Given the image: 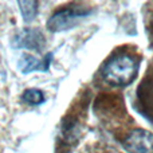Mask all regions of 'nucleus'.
<instances>
[{
    "instance_id": "obj_1",
    "label": "nucleus",
    "mask_w": 153,
    "mask_h": 153,
    "mask_svg": "<svg viewBox=\"0 0 153 153\" xmlns=\"http://www.w3.org/2000/svg\"><path fill=\"white\" fill-rule=\"evenodd\" d=\"M140 62L129 54H118L110 58L102 67V78L113 86H126L138 74Z\"/></svg>"
},
{
    "instance_id": "obj_2",
    "label": "nucleus",
    "mask_w": 153,
    "mask_h": 153,
    "mask_svg": "<svg viewBox=\"0 0 153 153\" xmlns=\"http://www.w3.org/2000/svg\"><path fill=\"white\" fill-rule=\"evenodd\" d=\"M91 11L89 8L83 7H66L61 8V10L55 11L53 15L50 16V19L47 20V30L51 32H61L70 30L78 23L79 20H82L83 18H86Z\"/></svg>"
},
{
    "instance_id": "obj_3",
    "label": "nucleus",
    "mask_w": 153,
    "mask_h": 153,
    "mask_svg": "<svg viewBox=\"0 0 153 153\" xmlns=\"http://www.w3.org/2000/svg\"><path fill=\"white\" fill-rule=\"evenodd\" d=\"M129 153H153V133L145 129H134L124 141Z\"/></svg>"
},
{
    "instance_id": "obj_4",
    "label": "nucleus",
    "mask_w": 153,
    "mask_h": 153,
    "mask_svg": "<svg viewBox=\"0 0 153 153\" xmlns=\"http://www.w3.org/2000/svg\"><path fill=\"white\" fill-rule=\"evenodd\" d=\"M46 45L45 35L36 28H24L19 34L15 35L12 40V46L16 48L42 51Z\"/></svg>"
},
{
    "instance_id": "obj_5",
    "label": "nucleus",
    "mask_w": 153,
    "mask_h": 153,
    "mask_svg": "<svg viewBox=\"0 0 153 153\" xmlns=\"http://www.w3.org/2000/svg\"><path fill=\"white\" fill-rule=\"evenodd\" d=\"M51 59H53V54L46 55V58L43 61L30 55V54H26V55H23L19 59L18 66H19V70L23 74H28V73H32V71H47L48 67H50Z\"/></svg>"
},
{
    "instance_id": "obj_6",
    "label": "nucleus",
    "mask_w": 153,
    "mask_h": 153,
    "mask_svg": "<svg viewBox=\"0 0 153 153\" xmlns=\"http://www.w3.org/2000/svg\"><path fill=\"white\" fill-rule=\"evenodd\" d=\"M18 4H19V8H20V12L24 22L30 23V22L34 20L38 13V1L27 0V1H18Z\"/></svg>"
},
{
    "instance_id": "obj_7",
    "label": "nucleus",
    "mask_w": 153,
    "mask_h": 153,
    "mask_svg": "<svg viewBox=\"0 0 153 153\" xmlns=\"http://www.w3.org/2000/svg\"><path fill=\"white\" fill-rule=\"evenodd\" d=\"M22 100L24 101L26 103H28V105H40V103L45 102V94H43L42 90L39 89H27L23 91V94H22Z\"/></svg>"
}]
</instances>
